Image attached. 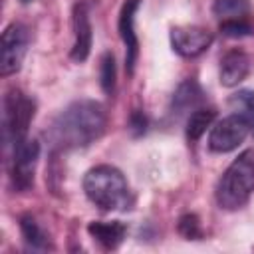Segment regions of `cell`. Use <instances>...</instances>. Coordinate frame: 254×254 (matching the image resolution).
Here are the masks:
<instances>
[{"label":"cell","instance_id":"obj_22","mask_svg":"<svg viewBox=\"0 0 254 254\" xmlns=\"http://www.w3.org/2000/svg\"><path fill=\"white\" fill-rule=\"evenodd\" d=\"M22 2H24V4H28V2H32V0H22Z\"/></svg>","mask_w":254,"mask_h":254},{"label":"cell","instance_id":"obj_20","mask_svg":"<svg viewBox=\"0 0 254 254\" xmlns=\"http://www.w3.org/2000/svg\"><path fill=\"white\" fill-rule=\"evenodd\" d=\"M179 232L187 240H198V238H202V228H200L198 216L196 214H183L179 218Z\"/></svg>","mask_w":254,"mask_h":254},{"label":"cell","instance_id":"obj_2","mask_svg":"<svg viewBox=\"0 0 254 254\" xmlns=\"http://www.w3.org/2000/svg\"><path fill=\"white\" fill-rule=\"evenodd\" d=\"M85 196L101 210L131 208V190L123 173L111 165H97L83 177Z\"/></svg>","mask_w":254,"mask_h":254},{"label":"cell","instance_id":"obj_1","mask_svg":"<svg viewBox=\"0 0 254 254\" xmlns=\"http://www.w3.org/2000/svg\"><path fill=\"white\" fill-rule=\"evenodd\" d=\"M107 127V113L99 101L79 99L69 103L50 125L48 141L60 151L81 149L95 143Z\"/></svg>","mask_w":254,"mask_h":254},{"label":"cell","instance_id":"obj_17","mask_svg":"<svg viewBox=\"0 0 254 254\" xmlns=\"http://www.w3.org/2000/svg\"><path fill=\"white\" fill-rule=\"evenodd\" d=\"M99 83H101V89L111 95L115 91V83H117V69H115V58L111 52H105L101 56V62H99Z\"/></svg>","mask_w":254,"mask_h":254},{"label":"cell","instance_id":"obj_3","mask_svg":"<svg viewBox=\"0 0 254 254\" xmlns=\"http://www.w3.org/2000/svg\"><path fill=\"white\" fill-rule=\"evenodd\" d=\"M252 192H254V149H246L222 173L214 196L220 208L236 210L250 200Z\"/></svg>","mask_w":254,"mask_h":254},{"label":"cell","instance_id":"obj_6","mask_svg":"<svg viewBox=\"0 0 254 254\" xmlns=\"http://www.w3.org/2000/svg\"><path fill=\"white\" fill-rule=\"evenodd\" d=\"M28 28L20 22H12L2 32V58H0V73L8 77L20 71L22 62L28 52Z\"/></svg>","mask_w":254,"mask_h":254},{"label":"cell","instance_id":"obj_11","mask_svg":"<svg viewBox=\"0 0 254 254\" xmlns=\"http://www.w3.org/2000/svg\"><path fill=\"white\" fill-rule=\"evenodd\" d=\"M250 71V58L242 50H232L220 60V83L224 87L238 85Z\"/></svg>","mask_w":254,"mask_h":254},{"label":"cell","instance_id":"obj_16","mask_svg":"<svg viewBox=\"0 0 254 254\" xmlns=\"http://www.w3.org/2000/svg\"><path fill=\"white\" fill-rule=\"evenodd\" d=\"M250 0H214L212 14L222 20H236L250 16Z\"/></svg>","mask_w":254,"mask_h":254},{"label":"cell","instance_id":"obj_14","mask_svg":"<svg viewBox=\"0 0 254 254\" xmlns=\"http://www.w3.org/2000/svg\"><path fill=\"white\" fill-rule=\"evenodd\" d=\"M20 232H22V238L28 244V248H32V250H48V248H52L46 230L40 226V222L32 214H24L20 218Z\"/></svg>","mask_w":254,"mask_h":254},{"label":"cell","instance_id":"obj_21","mask_svg":"<svg viewBox=\"0 0 254 254\" xmlns=\"http://www.w3.org/2000/svg\"><path fill=\"white\" fill-rule=\"evenodd\" d=\"M129 127H131V131H133L135 135H141V133H145V129H147V119H145L143 111H133V113H131V119H129Z\"/></svg>","mask_w":254,"mask_h":254},{"label":"cell","instance_id":"obj_19","mask_svg":"<svg viewBox=\"0 0 254 254\" xmlns=\"http://www.w3.org/2000/svg\"><path fill=\"white\" fill-rule=\"evenodd\" d=\"M220 32L228 38H244L254 34V26L248 18H236V20H222Z\"/></svg>","mask_w":254,"mask_h":254},{"label":"cell","instance_id":"obj_15","mask_svg":"<svg viewBox=\"0 0 254 254\" xmlns=\"http://www.w3.org/2000/svg\"><path fill=\"white\" fill-rule=\"evenodd\" d=\"M214 117H216L214 107H202V105L196 107L187 119V129H185L187 131V139L190 143L198 141L204 135V131L214 123Z\"/></svg>","mask_w":254,"mask_h":254},{"label":"cell","instance_id":"obj_4","mask_svg":"<svg viewBox=\"0 0 254 254\" xmlns=\"http://www.w3.org/2000/svg\"><path fill=\"white\" fill-rule=\"evenodd\" d=\"M34 115H36V103L24 91L10 89L4 95L2 133H4V143L10 149L28 139V129Z\"/></svg>","mask_w":254,"mask_h":254},{"label":"cell","instance_id":"obj_12","mask_svg":"<svg viewBox=\"0 0 254 254\" xmlns=\"http://www.w3.org/2000/svg\"><path fill=\"white\" fill-rule=\"evenodd\" d=\"M87 232L103 248L113 250L123 242V238L127 234V226L119 220H93L87 224Z\"/></svg>","mask_w":254,"mask_h":254},{"label":"cell","instance_id":"obj_18","mask_svg":"<svg viewBox=\"0 0 254 254\" xmlns=\"http://www.w3.org/2000/svg\"><path fill=\"white\" fill-rule=\"evenodd\" d=\"M230 103L236 107V113H240L246 119L250 131L254 133V91L252 89H242V91L232 95Z\"/></svg>","mask_w":254,"mask_h":254},{"label":"cell","instance_id":"obj_10","mask_svg":"<svg viewBox=\"0 0 254 254\" xmlns=\"http://www.w3.org/2000/svg\"><path fill=\"white\" fill-rule=\"evenodd\" d=\"M71 28H73V46L69 50V58L75 64L87 60L91 52V22H89V4L85 0L77 2L71 12Z\"/></svg>","mask_w":254,"mask_h":254},{"label":"cell","instance_id":"obj_13","mask_svg":"<svg viewBox=\"0 0 254 254\" xmlns=\"http://www.w3.org/2000/svg\"><path fill=\"white\" fill-rule=\"evenodd\" d=\"M202 101H204V91L200 89V85L194 79H187L177 87L171 101V109L177 115H183L185 111L192 113L196 107L202 105Z\"/></svg>","mask_w":254,"mask_h":254},{"label":"cell","instance_id":"obj_7","mask_svg":"<svg viewBox=\"0 0 254 254\" xmlns=\"http://www.w3.org/2000/svg\"><path fill=\"white\" fill-rule=\"evenodd\" d=\"M248 131L250 127L240 113L228 115L212 125L208 135V149L214 153H230L246 139Z\"/></svg>","mask_w":254,"mask_h":254},{"label":"cell","instance_id":"obj_8","mask_svg":"<svg viewBox=\"0 0 254 254\" xmlns=\"http://www.w3.org/2000/svg\"><path fill=\"white\" fill-rule=\"evenodd\" d=\"M169 38L171 48L183 58H196L204 54L214 40L212 32L202 26H175L171 28Z\"/></svg>","mask_w":254,"mask_h":254},{"label":"cell","instance_id":"obj_9","mask_svg":"<svg viewBox=\"0 0 254 254\" xmlns=\"http://www.w3.org/2000/svg\"><path fill=\"white\" fill-rule=\"evenodd\" d=\"M141 6V0H125L119 10V36L125 44V69L131 75L135 71V64L139 58V38L135 32V14Z\"/></svg>","mask_w":254,"mask_h":254},{"label":"cell","instance_id":"obj_5","mask_svg":"<svg viewBox=\"0 0 254 254\" xmlns=\"http://www.w3.org/2000/svg\"><path fill=\"white\" fill-rule=\"evenodd\" d=\"M40 159V143L38 141H22L12 147V161H10V181L12 187L20 192L30 190L34 187V173Z\"/></svg>","mask_w":254,"mask_h":254}]
</instances>
